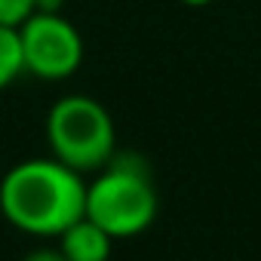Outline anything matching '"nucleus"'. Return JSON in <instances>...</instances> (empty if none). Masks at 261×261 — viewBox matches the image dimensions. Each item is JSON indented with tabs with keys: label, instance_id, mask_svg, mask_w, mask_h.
Returning <instances> with one entry per match:
<instances>
[{
	"label": "nucleus",
	"instance_id": "nucleus-3",
	"mask_svg": "<svg viewBox=\"0 0 261 261\" xmlns=\"http://www.w3.org/2000/svg\"><path fill=\"white\" fill-rule=\"evenodd\" d=\"M46 142L53 157L65 166L98 172L117 151L114 117L92 95H62L46 114Z\"/></svg>",
	"mask_w": 261,
	"mask_h": 261
},
{
	"label": "nucleus",
	"instance_id": "nucleus-6",
	"mask_svg": "<svg viewBox=\"0 0 261 261\" xmlns=\"http://www.w3.org/2000/svg\"><path fill=\"white\" fill-rule=\"evenodd\" d=\"M25 74L22 43H19V25H0V89L13 86Z\"/></svg>",
	"mask_w": 261,
	"mask_h": 261
},
{
	"label": "nucleus",
	"instance_id": "nucleus-8",
	"mask_svg": "<svg viewBox=\"0 0 261 261\" xmlns=\"http://www.w3.org/2000/svg\"><path fill=\"white\" fill-rule=\"evenodd\" d=\"M22 261H68V258L62 255V249H59V246H56V249L43 246V249H34V252H28Z\"/></svg>",
	"mask_w": 261,
	"mask_h": 261
},
{
	"label": "nucleus",
	"instance_id": "nucleus-2",
	"mask_svg": "<svg viewBox=\"0 0 261 261\" xmlns=\"http://www.w3.org/2000/svg\"><path fill=\"white\" fill-rule=\"evenodd\" d=\"M160 200L151 181V166L136 151H114V157L86 181L83 215L114 240L145 233L157 218Z\"/></svg>",
	"mask_w": 261,
	"mask_h": 261
},
{
	"label": "nucleus",
	"instance_id": "nucleus-5",
	"mask_svg": "<svg viewBox=\"0 0 261 261\" xmlns=\"http://www.w3.org/2000/svg\"><path fill=\"white\" fill-rule=\"evenodd\" d=\"M111 243H114V237L108 230H101L95 221H89L86 215L59 233V249L68 261H108L111 249H114Z\"/></svg>",
	"mask_w": 261,
	"mask_h": 261
},
{
	"label": "nucleus",
	"instance_id": "nucleus-7",
	"mask_svg": "<svg viewBox=\"0 0 261 261\" xmlns=\"http://www.w3.org/2000/svg\"><path fill=\"white\" fill-rule=\"evenodd\" d=\"M34 13V0H0V25H22Z\"/></svg>",
	"mask_w": 261,
	"mask_h": 261
},
{
	"label": "nucleus",
	"instance_id": "nucleus-10",
	"mask_svg": "<svg viewBox=\"0 0 261 261\" xmlns=\"http://www.w3.org/2000/svg\"><path fill=\"white\" fill-rule=\"evenodd\" d=\"M181 4H185V7H197V10H200V7H209V4H215V0H181Z\"/></svg>",
	"mask_w": 261,
	"mask_h": 261
},
{
	"label": "nucleus",
	"instance_id": "nucleus-9",
	"mask_svg": "<svg viewBox=\"0 0 261 261\" xmlns=\"http://www.w3.org/2000/svg\"><path fill=\"white\" fill-rule=\"evenodd\" d=\"M65 0H34V13H62Z\"/></svg>",
	"mask_w": 261,
	"mask_h": 261
},
{
	"label": "nucleus",
	"instance_id": "nucleus-4",
	"mask_svg": "<svg viewBox=\"0 0 261 261\" xmlns=\"http://www.w3.org/2000/svg\"><path fill=\"white\" fill-rule=\"evenodd\" d=\"M25 74L37 80H68L83 65V37L65 13H31L19 25Z\"/></svg>",
	"mask_w": 261,
	"mask_h": 261
},
{
	"label": "nucleus",
	"instance_id": "nucleus-1",
	"mask_svg": "<svg viewBox=\"0 0 261 261\" xmlns=\"http://www.w3.org/2000/svg\"><path fill=\"white\" fill-rule=\"evenodd\" d=\"M86 181L83 172L56 157H31L16 163L0 181V212L31 237H59L83 218Z\"/></svg>",
	"mask_w": 261,
	"mask_h": 261
}]
</instances>
